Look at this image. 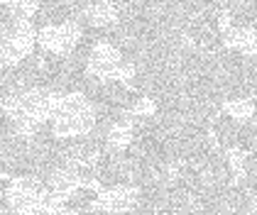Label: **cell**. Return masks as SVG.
<instances>
[{
  "mask_svg": "<svg viewBox=\"0 0 257 215\" xmlns=\"http://www.w3.org/2000/svg\"><path fill=\"white\" fill-rule=\"evenodd\" d=\"M0 39H3V30H0Z\"/></svg>",
  "mask_w": 257,
  "mask_h": 215,
  "instance_id": "277c9868",
  "label": "cell"
},
{
  "mask_svg": "<svg viewBox=\"0 0 257 215\" xmlns=\"http://www.w3.org/2000/svg\"><path fill=\"white\" fill-rule=\"evenodd\" d=\"M96 178H98L103 186L108 188H118L122 183L130 181V161L127 154L122 152H110V149H103L96 156Z\"/></svg>",
  "mask_w": 257,
  "mask_h": 215,
  "instance_id": "6da1fadb",
  "label": "cell"
},
{
  "mask_svg": "<svg viewBox=\"0 0 257 215\" xmlns=\"http://www.w3.org/2000/svg\"><path fill=\"white\" fill-rule=\"evenodd\" d=\"M213 135L223 149L237 147V135H240V122L233 115H218L213 122Z\"/></svg>",
  "mask_w": 257,
  "mask_h": 215,
  "instance_id": "7a4b0ae2",
  "label": "cell"
},
{
  "mask_svg": "<svg viewBox=\"0 0 257 215\" xmlns=\"http://www.w3.org/2000/svg\"><path fill=\"white\" fill-rule=\"evenodd\" d=\"M93 200H96V193H93V191L81 188V191H76V193H71L69 203H66V208H71V210H88V208L93 205Z\"/></svg>",
  "mask_w": 257,
  "mask_h": 215,
  "instance_id": "3957f363",
  "label": "cell"
}]
</instances>
